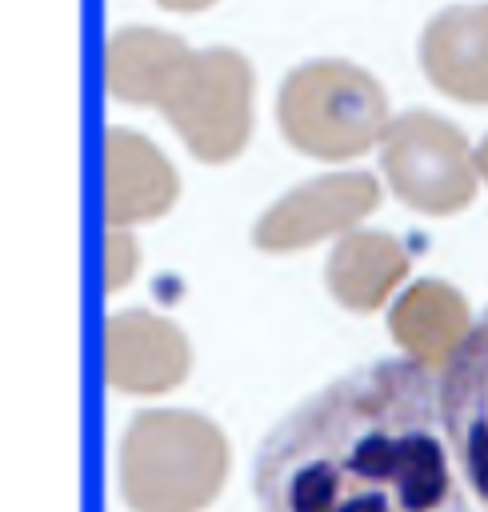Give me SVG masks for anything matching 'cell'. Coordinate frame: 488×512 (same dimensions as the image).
Here are the masks:
<instances>
[{
	"label": "cell",
	"mask_w": 488,
	"mask_h": 512,
	"mask_svg": "<svg viewBox=\"0 0 488 512\" xmlns=\"http://www.w3.org/2000/svg\"><path fill=\"white\" fill-rule=\"evenodd\" d=\"M156 108L204 164H228L252 136V64L236 48H192Z\"/></svg>",
	"instance_id": "cell-4"
},
{
	"label": "cell",
	"mask_w": 488,
	"mask_h": 512,
	"mask_svg": "<svg viewBox=\"0 0 488 512\" xmlns=\"http://www.w3.org/2000/svg\"><path fill=\"white\" fill-rule=\"evenodd\" d=\"M380 204L372 172H328L284 192L252 228V244L264 252H296L328 236L352 232Z\"/></svg>",
	"instance_id": "cell-6"
},
{
	"label": "cell",
	"mask_w": 488,
	"mask_h": 512,
	"mask_svg": "<svg viewBox=\"0 0 488 512\" xmlns=\"http://www.w3.org/2000/svg\"><path fill=\"white\" fill-rule=\"evenodd\" d=\"M160 8H168V12H204V8H212L216 0H156Z\"/></svg>",
	"instance_id": "cell-15"
},
{
	"label": "cell",
	"mask_w": 488,
	"mask_h": 512,
	"mask_svg": "<svg viewBox=\"0 0 488 512\" xmlns=\"http://www.w3.org/2000/svg\"><path fill=\"white\" fill-rule=\"evenodd\" d=\"M136 264H140V248L128 236V228H108V240H104V284H108V292L124 288L132 280Z\"/></svg>",
	"instance_id": "cell-14"
},
{
	"label": "cell",
	"mask_w": 488,
	"mask_h": 512,
	"mask_svg": "<svg viewBox=\"0 0 488 512\" xmlns=\"http://www.w3.org/2000/svg\"><path fill=\"white\" fill-rule=\"evenodd\" d=\"M472 312L460 288L444 280H416L408 284L392 312H388V332L392 340L424 368H444L456 348L472 332Z\"/></svg>",
	"instance_id": "cell-11"
},
{
	"label": "cell",
	"mask_w": 488,
	"mask_h": 512,
	"mask_svg": "<svg viewBox=\"0 0 488 512\" xmlns=\"http://www.w3.org/2000/svg\"><path fill=\"white\" fill-rule=\"evenodd\" d=\"M252 496L260 512H468L432 368L388 356L300 400L260 440Z\"/></svg>",
	"instance_id": "cell-1"
},
{
	"label": "cell",
	"mask_w": 488,
	"mask_h": 512,
	"mask_svg": "<svg viewBox=\"0 0 488 512\" xmlns=\"http://www.w3.org/2000/svg\"><path fill=\"white\" fill-rule=\"evenodd\" d=\"M420 68L436 92L488 104V4H452L420 32Z\"/></svg>",
	"instance_id": "cell-10"
},
{
	"label": "cell",
	"mask_w": 488,
	"mask_h": 512,
	"mask_svg": "<svg viewBox=\"0 0 488 512\" xmlns=\"http://www.w3.org/2000/svg\"><path fill=\"white\" fill-rule=\"evenodd\" d=\"M408 276V248L392 232L352 228L336 240L324 280L340 308L376 312Z\"/></svg>",
	"instance_id": "cell-12"
},
{
	"label": "cell",
	"mask_w": 488,
	"mask_h": 512,
	"mask_svg": "<svg viewBox=\"0 0 488 512\" xmlns=\"http://www.w3.org/2000/svg\"><path fill=\"white\" fill-rule=\"evenodd\" d=\"M192 48L164 28H120L104 48V84L124 104H156Z\"/></svg>",
	"instance_id": "cell-13"
},
{
	"label": "cell",
	"mask_w": 488,
	"mask_h": 512,
	"mask_svg": "<svg viewBox=\"0 0 488 512\" xmlns=\"http://www.w3.org/2000/svg\"><path fill=\"white\" fill-rule=\"evenodd\" d=\"M192 368L188 336L144 308H128L108 316L104 324V372L108 384L132 396L172 392Z\"/></svg>",
	"instance_id": "cell-8"
},
{
	"label": "cell",
	"mask_w": 488,
	"mask_h": 512,
	"mask_svg": "<svg viewBox=\"0 0 488 512\" xmlns=\"http://www.w3.org/2000/svg\"><path fill=\"white\" fill-rule=\"evenodd\" d=\"M228 476V440L200 416L180 408L140 412L120 448V488L132 512H200Z\"/></svg>",
	"instance_id": "cell-2"
},
{
	"label": "cell",
	"mask_w": 488,
	"mask_h": 512,
	"mask_svg": "<svg viewBox=\"0 0 488 512\" xmlns=\"http://www.w3.org/2000/svg\"><path fill=\"white\" fill-rule=\"evenodd\" d=\"M380 168L400 204L424 216H452L476 196V152L468 136L436 112L392 116L380 140Z\"/></svg>",
	"instance_id": "cell-5"
},
{
	"label": "cell",
	"mask_w": 488,
	"mask_h": 512,
	"mask_svg": "<svg viewBox=\"0 0 488 512\" xmlns=\"http://www.w3.org/2000/svg\"><path fill=\"white\" fill-rule=\"evenodd\" d=\"M284 140L316 160H352L384 140L392 116L372 72L352 60H308L292 68L276 96Z\"/></svg>",
	"instance_id": "cell-3"
},
{
	"label": "cell",
	"mask_w": 488,
	"mask_h": 512,
	"mask_svg": "<svg viewBox=\"0 0 488 512\" xmlns=\"http://www.w3.org/2000/svg\"><path fill=\"white\" fill-rule=\"evenodd\" d=\"M180 180L168 156L132 128L104 132V216L108 228L156 220L176 204Z\"/></svg>",
	"instance_id": "cell-9"
},
{
	"label": "cell",
	"mask_w": 488,
	"mask_h": 512,
	"mask_svg": "<svg viewBox=\"0 0 488 512\" xmlns=\"http://www.w3.org/2000/svg\"><path fill=\"white\" fill-rule=\"evenodd\" d=\"M440 416L468 488L488 512V312L472 324L468 340L440 368Z\"/></svg>",
	"instance_id": "cell-7"
},
{
	"label": "cell",
	"mask_w": 488,
	"mask_h": 512,
	"mask_svg": "<svg viewBox=\"0 0 488 512\" xmlns=\"http://www.w3.org/2000/svg\"><path fill=\"white\" fill-rule=\"evenodd\" d=\"M476 172H480V180L488 184V136L476 144Z\"/></svg>",
	"instance_id": "cell-16"
}]
</instances>
